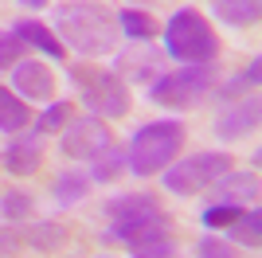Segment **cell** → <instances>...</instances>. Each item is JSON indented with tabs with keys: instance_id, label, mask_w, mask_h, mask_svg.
I'll return each mask as SVG.
<instances>
[{
	"instance_id": "cell-1",
	"label": "cell",
	"mask_w": 262,
	"mask_h": 258,
	"mask_svg": "<svg viewBox=\"0 0 262 258\" xmlns=\"http://www.w3.org/2000/svg\"><path fill=\"white\" fill-rule=\"evenodd\" d=\"M51 32L59 35V43L67 51L82 55V59H102L121 39L114 12L98 0H67V4H59Z\"/></svg>"
},
{
	"instance_id": "cell-2",
	"label": "cell",
	"mask_w": 262,
	"mask_h": 258,
	"mask_svg": "<svg viewBox=\"0 0 262 258\" xmlns=\"http://www.w3.org/2000/svg\"><path fill=\"white\" fill-rule=\"evenodd\" d=\"M110 215V239H118L125 247H137V243H149V239L172 235V215L161 207L153 192H125L114 196L106 204Z\"/></svg>"
},
{
	"instance_id": "cell-3",
	"label": "cell",
	"mask_w": 262,
	"mask_h": 258,
	"mask_svg": "<svg viewBox=\"0 0 262 258\" xmlns=\"http://www.w3.org/2000/svg\"><path fill=\"white\" fill-rule=\"evenodd\" d=\"M184 149V121L176 118H161V121H145L137 133H133L129 149H125V172L133 176H161L168 164L180 157Z\"/></svg>"
},
{
	"instance_id": "cell-4",
	"label": "cell",
	"mask_w": 262,
	"mask_h": 258,
	"mask_svg": "<svg viewBox=\"0 0 262 258\" xmlns=\"http://www.w3.org/2000/svg\"><path fill=\"white\" fill-rule=\"evenodd\" d=\"M164 51L168 59H176L180 67H196V63H215L219 59V35L196 8H180L168 16V24L161 28Z\"/></svg>"
},
{
	"instance_id": "cell-5",
	"label": "cell",
	"mask_w": 262,
	"mask_h": 258,
	"mask_svg": "<svg viewBox=\"0 0 262 258\" xmlns=\"http://www.w3.org/2000/svg\"><path fill=\"white\" fill-rule=\"evenodd\" d=\"M71 82L78 86V98H82L86 114H94V118H102V121L125 118L129 106H133L129 82H125L118 71H102V67L78 63V67H71Z\"/></svg>"
},
{
	"instance_id": "cell-6",
	"label": "cell",
	"mask_w": 262,
	"mask_h": 258,
	"mask_svg": "<svg viewBox=\"0 0 262 258\" xmlns=\"http://www.w3.org/2000/svg\"><path fill=\"white\" fill-rule=\"evenodd\" d=\"M219 86V71L211 63H196V67H180V71H168V75L153 78L149 82V102L164 110H196L208 102V94Z\"/></svg>"
},
{
	"instance_id": "cell-7",
	"label": "cell",
	"mask_w": 262,
	"mask_h": 258,
	"mask_svg": "<svg viewBox=\"0 0 262 258\" xmlns=\"http://www.w3.org/2000/svg\"><path fill=\"white\" fill-rule=\"evenodd\" d=\"M223 172H231V157L227 153H219V149H204V153H192V157H176L168 168L161 172V180L164 188L172 196H200V192H208L211 184L223 176Z\"/></svg>"
},
{
	"instance_id": "cell-8",
	"label": "cell",
	"mask_w": 262,
	"mask_h": 258,
	"mask_svg": "<svg viewBox=\"0 0 262 258\" xmlns=\"http://www.w3.org/2000/svg\"><path fill=\"white\" fill-rule=\"evenodd\" d=\"M110 129L102 118H94V114H82V118H71L63 125V137H59V149L71 157V161H90L98 149H106L110 145Z\"/></svg>"
},
{
	"instance_id": "cell-9",
	"label": "cell",
	"mask_w": 262,
	"mask_h": 258,
	"mask_svg": "<svg viewBox=\"0 0 262 258\" xmlns=\"http://www.w3.org/2000/svg\"><path fill=\"white\" fill-rule=\"evenodd\" d=\"M258 94H243L239 102H227V106L215 114V125H211V133H215L219 141H243L247 133H254L258 129Z\"/></svg>"
},
{
	"instance_id": "cell-10",
	"label": "cell",
	"mask_w": 262,
	"mask_h": 258,
	"mask_svg": "<svg viewBox=\"0 0 262 258\" xmlns=\"http://www.w3.org/2000/svg\"><path fill=\"white\" fill-rule=\"evenodd\" d=\"M12 90L32 106V102H55V75L43 59H20L12 67Z\"/></svg>"
},
{
	"instance_id": "cell-11",
	"label": "cell",
	"mask_w": 262,
	"mask_h": 258,
	"mask_svg": "<svg viewBox=\"0 0 262 258\" xmlns=\"http://www.w3.org/2000/svg\"><path fill=\"white\" fill-rule=\"evenodd\" d=\"M0 164H4L12 176H32V172H39V164H43V133H35V129L12 133L8 149L0 153Z\"/></svg>"
},
{
	"instance_id": "cell-12",
	"label": "cell",
	"mask_w": 262,
	"mask_h": 258,
	"mask_svg": "<svg viewBox=\"0 0 262 258\" xmlns=\"http://www.w3.org/2000/svg\"><path fill=\"white\" fill-rule=\"evenodd\" d=\"M215 204H235V207H247V204H258V172H223L215 184Z\"/></svg>"
},
{
	"instance_id": "cell-13",
	"label": "cell",
	"mask_w": 262,
	"mask_h": 258,
	"mask_svg": "<svg viewBox=\"0 0 262 258\" xmlns=\"http://www.w3.org/2000/svg\"><path fill=\"white\" fill-rule=\"evenodd\" d=\"M12 32L20 35L24 47H35V51H43L47 59H59V63H63L67 47L59 43V35H55L47 24H39V20H16V24H12Z\"/></svg>"
},
{
	"instance_id": "cell-14",
	"label": "cell",
	"mask_w": 262,
	"mask_h": 258,
	"mask_svg": "<svg viewBox=\"0 0 262 258\" xmlns=\"http://www.w3.org/2000/svg\"><path fill=\"white\" fill-rule=\"evenodd\" d=\"M211 12L227 28H254L262 16V0H211Z\"/></svg>"
},
{
	"instance_id": "cell-15",
	"label": "cell",
	"mask_w": 262,
	"mask_h": 258,
	"mask_svg": "<svg viewBox=\"0 0 262 258\" xmlns=\"http://www.w3.org/2000/svg\"><path fill=\"white\" fill-rule=\"evenodd\" d=\"M141 51H125V55H118V75L129 82V78H141V82H153L157 78V71H161V55L157 51H149L145 43H137Z\"/></svg>"
},
{
	"instance_id": "cell-16",
	"label": "cell",
	"mask_w": 262,
	"mask_h": 258,
	"mask_svg": "<svg viewBox=\"0 0 262 258\" xmlns=\"http://www.w3.org/2000/svg\"><path fill=\"white\" fill-rule=\"evenodd\" d=\"M32 125V106L24 102L12 86H0V133H20Z\"/></svg>"
},
{
	"instance_id": "cell-17",
	"label": "cell",
	"mask_w": 262,
	"mask_h": 258,
	"mask_svg": "<svg viewBox=\"0 0 262 258\" xmlns=\"http://www.w3.org/2000/svg\"><path fill=\"white\" fill-rule=\"evenodd\" d=\"M114 20H118V32L129 43H153L157 35H161V24H157L149 12H141V8H121Z\"/></svg>"
},
{
	"instance_id": "cell-18",
	"label": "cell",
	"mask_w": 262,
	"mask_h": 258,
	"mask_svg": "<svg viewBox=\"0 0 262 258\" xmlns=\"http://www.w3.org/2000/svg\"><path fill=\"white\" fill-rule=\"evenodd\" d=\"M90 196V176L86 172H59L51 180V200L59 207H75Z\"/></svg>"
},
{
	"instance_id": "cell-19",
	"label": "cell",
	"mask_w": 262,
	"mask_h": 258,
	"mask_svg": "<svg viewBox=\"0 0 262 258\" xmlns=\"http://www.w3.org/2000/svg\"><path fill=\"white\" fill-rule=\"evenodd\" d=\"M121 172H125V149L110 141L106 149H98L94 157H90V172H86V176H90V180H98V184H114Z\"/></svg>"
},
{
	"instance_id": "cell-20",
	"label": "cell",
	"mask_w": 262,
	"mask_h": 258,
	"mask_svg": "<svg viewBox=\"0 0 262 258\" xmlns=\"http://www.w3.org/2000/svg\"><path fill=\"white\" fill-rule=\"evenodd\" d=\"M20 235H24V243L35 247V250H59L67 243L63 223H55V219H39V223H32V227H20Z\"/></svg>"
},
{
	"instance_id": "cell-21",
	"label": "cell",
	"mask_w": 262,
	"mask_h": 258,
	"mask_svg": "<svg viewBox=\"0 0 262 258\" xmlns=\"http://www.w3.org/2000/svg\"><path fill=\"white\" fill-rule=\"evenodd\" d=\"M227 231H231V239H235L239 247L258 250L262 247V211H258V204H251V211H243Z\"/></svg>"
},
{
	"instance_id": "cell-22",
	"label": "cell",
	"mask_w": 262,
	"mask_h": 258,
	"mask_svg": "<svg viewBox=\"0 0 262 258\" xmlns=\"http://www.w3.org/2000/svg\"><path fill=\"white\" fill-rule=\"evenodd\" d=\"M32 211H35V200L28 192H20V188H8V192L0 196V219L4 223H28L32 219Z\"/></svg>"
},
{
	"instance_id": "cell-23",
	"label": "cell",
	"mask_w": 262,
	"mask_h": 258,
	"mask_svg": "<svg viewBox=\"0 0 262 258\" xmlns=\"http://www.w3.org/2000/svg\"><path fill=\"white\" fill-rule=\"evenodd\" d=\"M67 121H71V102H47V110L32 121V129L47 137V133H59Z\"/></svg>"
},
{
	"instance_id": "cell-24",
	"label": "cell",
	"mask_w": 262,
	"mask_h": 258,
	"mask_svg": "<svg viewBox=\"0 0 262 258\" xmlns=\"http://www.w3.org/2000/svg\"><path fill=\"white\" fill-rule=\"evenodd\" d=\"M243 211H247V207H235V204H211V207H204V215H200V219H204V227H208V231H227V227L235 223Z\"/></svg>"
},
{
	"instance_id": "cell-25",
	"label": "cell",
	"mask_w": 262,
	"mask_h": 258,
	"mask_svg": "<svg viewBox=\"0 0 262 258\" xmlns=\"http://www.w3.org/2000/svg\"><path fill=\"white\" fill-rule=\"evenodd\" d=\"M133 258H176V235H161V239H149V243H137L129 247Z\"/></svg>"
},
{
	"instance_id": "cell-26",
	"label": "cell",
	"mask_w": 262,
	"mask_h": 258,
	"mask_svg": "<svg viewBox=\"0 0 262 258\" xmlns=\"http://www.w3.org/2000/svg\"><path fill=\"white\" fill-rule=\"evenodd\" d=\"M24 51H28V47L20 43V35L12 32V28H8V32H0V71H12V67L24 59Z\"/></svg>"
},
{
	"instance_id": "cell-27",
	"label": "cell",
	"mask_w": 262,
	"mask_h": 258,
	"mask_svg": "<svg viewBox=\"0 0 262 258\" xmlns=\"http://www.w3.org/2000/svg\"><path fill=\"white\" fill-rule=\"evenodd\" d=\"M251 90H254V86L247 82V75L239 71L235 78H227L223 86H215V102H219V106H227V102H239L243 94H251Z\"/></svg>"
},
{
	"instance_id": "cell-28",
	"label": "cell",
	"mask_w": 262,
	"mask_h": 258,
	"mask_svg": "<svg viewBox=\"0 0 262 258\" xmlns=\"http://www.w3.org/2000/svg\"><path fill=\"white\" fill-rule=\"evenodd\" d=\"M24 250V235L16 223H0V258H16Z\"/></svg>"
},
{
	"instance_id": "cell-29",
	"label": "cell",
	"mask_w": 262,
	"mask_h": 258,
	"mask_svg": "<svg viewBox=\"0 0 262 258\" xmlns=\"http://www.w3.org/2000/svg\"><path fill=\"white\" fill-rule=\"evenodd\" d=\"M196 258H235V250H231V243H223V239H215L208 231V235L196 243Z\"/></svg>"
},
{
	"instance_id": "cell-30",
	"label": "cell",
	"mask_w": 262,
	"mask_h": 258,
	"mask_svg": "<svg viewBox=\"0 0 262 258\" xmlns=\"http://www.w3.org/2000/svg\"><path fill=\"white\" fill-rule=\"evenodd\" d=\"M243 75H247V82H251V86H258V75H262V59H258V55L247 63V71H243Z\"/></svg>"
},
{
	"instance_id": "cell-31",
	"label": "cell",
	"mask_w": 262,
	"mask_h": 258,
	"mask_svg": "<svg viewBox=\"0 0 262 258\" xmlns=\"http://www.w3.org/2000/svg\"><path fill=\"white\" fill-rule=\"evenodd\" d=\"M16 4H24V8H47L51 0H16Z\"/></svg>"
}]
</instances>
